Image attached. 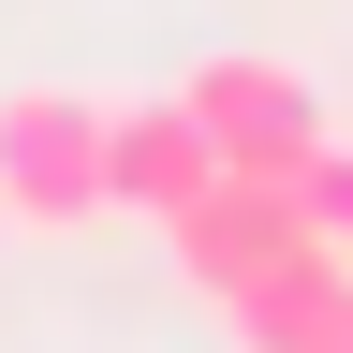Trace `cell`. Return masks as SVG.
Segmentation results:
<instances>
[{"mask_svg":"<svg viewBox=\"0 0 353 353\" xmlns=\"http://www.w3.org/2000/svg\"><path fill=\"white\" fill-rule=\"evenodd\" d=\"M0 221L15 236L118 221V103L103 88H0Z\"/></svg>","mask_w":353,"mask_h":353,"instance_id":"obj_1","label":"cell"},{"mask_svg":"<svg viewBox=\"0 0 353 353\" xmlns=\"http://www.w3.org/2000/svg\"><path fill=\"white\" fill-rule=\"evenodd\" d=\"M176 103L206 118V148H221V176H309V148L339 132V103H324V74H294L280 44H221V59H192L176 74Z\"/></svg>","mask_w":353,"mask_h":353,"instance_id":"obj_2","label":"cell"},{"mask_svg":"<svg viewBox=\"0 0 353 353\" xmlns=\"http://www.w3.org/2000/svg\"><path fill=\"white\" fill-rule=\"evenodd\" d=\"M162 250H176V280H192V294H221V309H236L250 280H280V265L309 250V221H294V192H280V176H221V192L176 221Z\"/></svg>","mask_w":353,"mask_h":353,"instance_id":"obj_3","label":"cell"},{"mask_svg":"<svg viewBox=\"0 0 353 353\" xmlns=\"http://www.w3.org/2000/svg\"><path fill=\"white\" fill-rule=\"evenodd\" d=\"M221 192V148H206V118L176 103V88H148V103H118V221H148V236H176Z\"/></svg>","mask_w":353,"mask_h":353,"instance_id":"obj_4","label":"cell"},{"mask_svg":"<svg viewBox=\"0 0 353 353\" xmlns=\"http://www.w3.org/2000/svg\"><path fill=\"white\" fill-rule=\"evenodd\" d=\"M236 353H353V250L309 236L280 280L236 294Z\"/></svg>","mask_w":353,"mask_h":353,"instance_id":"obj_5","label":"cell"},{"mask_svg":"<svg viewBox=\"0 0 353 353\" xmlns=\"http://www.w3.org/2000/svg\"><path fill=\"white\" fill-rule=\"evenodd\" d=\"M294 221L324 250H353V132H324V148H309V176H294Z\"/></svg>","mask_w":353,"mask_h":353,"instance_id":"obj_6","label":"cell"},{"mask_svg":"<svg viewBox=\"0 0 353 353\" xmlns=\"http://www.w3.org/2000/svg\"><path fill=\"white\" fill-rule=\"evenodd\" d=\"M339 132H353V74H339Z\"/></svg>","mask_w":353,"mask_h":353,"instance_id":"obj_7","label":"cell"},{"mask_svg":"<svg viewBox=\"0 0 353 353\" xmlns=\"http://www.w3.org/2000/svg\"><path fill=\"white\" fill-rule=\"evenodd\" d=\"M0 250H15V221H0Z\"/></svg>","mask_w":353,"mask_h":353,"instance_id":"obj_8","label":"cell"}]
</instances>
